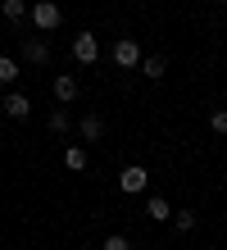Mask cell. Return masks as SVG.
I'll use <instances>...</instances> for the list:
<instances>
[{
  "mask_svg": "<svg viewBox=\"0 0 227 250\" xmlns=\"http://www.w3.org/2000/svg\"><path fill=\"white\" fill-rule=\"evenodd\" d=\"M114 64L118 68H136V64H141V46H136V37H118L114 41Z\"/></svg>",
  "mask_w": 227,
  "mask_h": 250,
  "instance_id": "obj_4",
  "label": "cell"
},
{
  "mask_svg": "<svg viewBox=\"0 0 227 250\" xmlns=\"http://www.w3.org/2000/svg\"><path fill=\"white\" fill-rule=\"evenodd\" d=\"M168 223H173V228H177V232H191V228H195V223H200V218H195V209H177V214H173V218H168Z\"/></svg>",
  "mask_w": 227,
  "mask_h": 250,
  "instance_id": "obj_15",
  "label": "cell"
},
{
  "mask_svg": "<svg viewBox=\"0 0 227 250\" xmlns=\"http://www.w3.org/2000/svg\"><path fill=\"white\" fill-rule=\"evenodd\" d=\"M73 60L78 64H96L100 60V37L96 32H78L73 37Z\"/></svg>",
  "mask_w": 227,
  "mask_h": 250,
  "instance_id": "obj_3",
  "label": "cell"
},
{
  "mask_svg": "<svg viewBox=\"0 0 227 250\" xmlns=\"http://www.w3.org/2000/svg\"><path fill=\"white\" fill-rule=\"evenodd\" d=\"M223 9H227V0H223Z\"/></svg>",
  "mask_w": 227,
  "mask_h": 250,
  "instance_id": "obj_19",
  "label": "cell"
},
{
  "mask_svg": "<svg viewBox=\"0 0 227 250\" xmlns=\"http://www.w3.org/2000/svg\"><path fill=\"white\" fill-rule=\"evenodd\" d=\"M50 91H55V100H59V105H73L82 86H78V78H73V73H59V78L50 82Z\"/></svg>",
  "mask_w": 227,
  "mask_h": 250,
  "instance_id": "obj_5",
  "label": "cell"
},
{
  "mask_svg": "<svg viewBox=\"0 0 227 250\" xmlns=\"http://www.w3.org/2000/svg\"><path fill=\"white\" fill-rule=\"evenodd\" d=\"M5 114L9 119H27V114H32V100H27L23 91H9L5 96Z\"/></svg>",
  "mask_w": 227,
  "mask_h": 250,
  "instance_id": "obj_8",
  "label": "cell"
},
{
  "mask_svg": "<svg viewBox=\"0 0 227 250\" xmlns=\"http://www.w3.org/2000/svg\"><path fill=\"white\" fill-rule=\"evenodd\" d=\"M136 68H141V78H150V82H159L164 73H168V55H145V60L136 64Z\"/></svg>",
  "mask_w": 227,
  "mask_h": 250,
  "instance_id": "obj_7",
  "label": "cell"
},
{
  "mask_svg": "<svg viewBox=\"0 0 227 250\" xmlns=\"http://www.w3.org/2000/svg\"><path fill=\"white\" fill-rule=\"evenodd\" d=\"M23 60H27V64H37V68H41V64H50V46H45L41 37H23Z\"/></svg>",
  "mask_w": 227,
  "mask_h": 250,
  "instance_id": "obj_6",
  "label": "cell"
},
{
  "mask_svg": "<svg viewBox=\"0 0 227 250\" xmlns=\"http://www.w3.org/2000/svg\"><path fill=\"white\" fill-rule=\"evenodd\" d=\"M145 187H150V173L141 164H127L118 173V191H123V196H145Z\"/></svg>",
  "mask_w": 227,
  "mask_h": 250,
  "instance_id": "obj_2",
  "label": "cell"
},
{
  "mask_svg": "<svg viewBox=\"0 0 227 250\" xmlns=\"http://www.w3.org/2000/svg\"><path fill=\"white\" fill-rule=\"evenodd\" d=\"M78 127H82V141H100V137H104V119H100L96 109L82 114V123H78Z\"/></svg>",
  "mask_w": 227,
  "mask_h": 250,
  "instance_id": "obj_10",
  "label": "cell"
},
{
  "mask_svg": "<svg viewBox=\"0 0 227 250\" xmlns=\"http://www.w3.org/2000/svg\"><path fill=\"white\" fill-rule=\"evenodd\" d=\"M145 214L155 218V223H168V218H173V205L164 200V196H145Z\"/></svg>",
  "mask_w": 227,
  "mask_h": 250,
  "instance_id": "obj_11",
  "label": "cell"
},
{
  "mask_svg": "<svg viewBox=\"0 0 227 250\" xmlns=\"http://www.w3.org/2000/svg\"><path fill=\"white\" fill-rule=\"evenodd\" d=\"M82 250H96V246H82Z\"/></svg>",
  "mask_w": 227,
  "mask_h": 250,
  "instance_id": "obj_18",
  "label": "cell"
},
{
  "mask_svg": "<svg viewBox=\"0 0 227 250\" xmlns=\"http://www.w3.org/2000/svg\"><path fill=\"white\" fill-rule=\"evenodd\" d=\"M32 23H37V32H55V27L64 23V9H59L55 0H37L32 5Z\"/></svg>",
  "mask_w": 227,
  "mask_h": 250,
  "instance_id": "obj_1",
  "label": "cell"
},
{
  "mask_svg": "<svg viewBox=\"0 0 227 250\" xmlns=\"http://www.w3.org/2000/svg\"><path fill=\"white\" fill-rule=\"evenodd\" d=\"M86 164H91L86 146H64V168H68V173H82Z\"/></svg>",
  "mask_w": 227,
  "mask_h": 250,
  "instance_id": "obj_9",
  "label": "cell"
},
{
  "mask_svg": "<svg viewBox=\"0 0 227 250\" xmlns=\"http://www.w3.org/2000/svg\"><path fill=\"white\" fill-rule=\"evenodd\" d=\"M14 82H19V60L0 55V86H14Z\"/></svg>",
  "mask_w": 227,
  "mask_h": 250,
  "instance_id": "obj_13",
  "label": "cell"
},
{
  "mask_svg": "<svg viewBox=\"0 0 227 250\" xmlns=\"http://www.w3.org/2000/svg\"><path fill=\"white\" fill-rule=\"evenodd\" d=\"M0 14H5L9 23H23V19H27V0H5V5H0Z\"/></svg>",
  "mask_w": 227,
  "mask_h": 250,
  "instance_id": "obj_14",
  "label": "cell"
},
{
  "mask_svg": "<svg viewBox=\"0 0 227 250\" xmlns=\"http://www.w3.org/2000/svg\"><path fill=\"white\" fill-rule=\"evenodd\" d=\"M209 132L227 137V109H209Z\"/></svg>",
  "mask_w": 227,
  "mask_h": 250,
  "instance_id": "obj_16",
  "label": "cell"
},
{
  "mask_svg": "<svg viewBox=\"0 0 227 250\" xmlns=\"http://www.w3.org/2000/svg\"><path fill=\"white\" fill-rule=\"evenodd\" d=\"M100 250H132V241L123 237V232H114V237H104V246Z\"/></svg>",
  "mask_w": 227,
  "mask_h": 250,
  "instance_id": "obj_17",
  "label": "cell"
},
{
  "mask_svg": "<svg viewBox=\"0 0 227 250\" xmlns=\"http://www.w3.org/2000/svg\"><path fill=\"white\" fill-rule=\"evenodd\" d=\"M45 127H50V132H59V137H64V132L73 127V119H68V109H64V105H59V109H50V119H45Z\"/></svg>",
  "mask_w": 227,
  "mask_h": 250,
  "instance_id": "obj_12",
  "label": "cell"
}]
</instances>
